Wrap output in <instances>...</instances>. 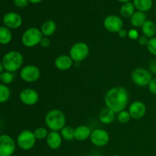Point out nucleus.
<instances>
[{
  "mask_svg": "<svg viewBox=\"0 0 156 156\" xmlns=\"http://www.w3.org/2000/svg\"><path fill=\"white\" fill-rule=\"evenodd\" d=\"M129 102V92L125 88L121 86L114 87L107 91L105 96V103L106 108L112 110L118 114L126 109Z\"/></svg>",
  "mask_w": 156,
  "mask_h": 156,
  "instance_id": "f257e3e1",
  "label": "nucleus"
},
{
  "mask_svg": "<svg viewBox=\"0 0 156 156\" xmlns=\"http://www.w3.org/2000/svg\"><path fill=\"white\" fill-rule=\"evenodd\" d=\"M45 123L46 126L51 131L59 132L66 126V117L60 110L53 109L46 114Z\"/></svg>",
  "mask_w": 156,
  "mask_h": 156,
  "instance_id": "f03ea898",
  "label": "nucleus"
},
{
  "mask_svg": "<svg viewBox=\"0 0 156 156\" xmlns=\"http://www.w3.org/2000/svg\"><path fill=\"white\" fill-rule=\"evenodd\" d=\"M2 62L5 71L15 73L22 68L24 63V56L20 52L12 50L6 53L3 56Z\"/></svg>",
  "mask_w": 156,
  "mask_h": 156,
  "instance_id": "7ed1b4c3",
  "label": "nucleus"
},
{
  "mask_svg": "<svg viewBox=\"0 0 156 156\" xmlns=\"http://www.w3.org/2000/svg\"><path fill=\"white\" fill-rule=\"evenodd\" d=\"M43 34L41 29L37 27H30L25 30L21 36V43L23 45L28 48L36 47L39 45L41 39L43 38Z\"/></svg>",
  "mask_w": 156,
  "mask_h": 156,
  "instance_id": "20e7f679",
  "label": "nucleus"
},
{
  "mask_svg": "<svg viewBox=\"0 0 156 156\" xmlns=\"http://www.w3.org/2000/svg\"><path fill=\"white\" fill-rule=\"evenodd\" d=\"M90 53L89 47L85 42H77L69 50V56L74 62H80L85 60Z\"/></svg>",
  "mask_w": 156,
  "mask_h": 156,
  "instance_id": "39448f33",
  "label": "nucleus"
},
{
  "mask_svg": "<svg viewBox=\"0 0 156 156\" xmlns=\"http://www.w3.org/2000/svg\"><path fill=\"white\" fill-rule=\"evenodd\" d=\"M36 140L34 132L25 129L18 134L16 142L20 149L24 151H28L35 146Z\"/></svg>",
  "mask_w": 156,
  "mask_h": 156,
  "instance_id": "423d86ee",
  "label": "nucleus"
},
{
  "mask_svg": "<svg viewBox=\"0 0 156 156\" xmlns=\"http://www.w3.org/2000/svg\"><path fill=\"white\" fill-rule=\"evenodd\" d=\"M152 79V73L144 68H136L131 73V79L137 86H148Z\"/></svg>",
  "mask_w": 156,
  "mask_h": 156,
  "instance_id": "0eeeda50",
  "label": "nucleus"
},
{
  "mask_svg": "<svg viewBox=\"0 0 156 156\" xmlns=\"http://www.w3.org/2000/svg\"><path fill=\"white\" fill-rule=\"evenodd\" d=\"M20 77L24 82L32 83L35 82L41 77V71L34 65H26L21 69Z\"/></svg>",
  "mask_w": 156,
  "mask_h": 156,
  "instance_id": "6e6552de",
  "label": "nucleus"
},
{
  "mask_svg": "<svg viewBox=\"0 0 156 156\" xmlns=\"http://www.w3.org/2000/svg\"><path fill=\"white\" fill-rule=\"evenodd\" d=\"M15 149L16 144L12 136L7 134L0 136V156H12Z\"/></svg>",
  "mask_w": 156,
  "mask_h": 156,
  "instance_id": "1a4fd4ad",
  "label": "nucleus"
},
{
  "mask_svg": "<svg viewBox=\"0 0 156 156\" xmlns=\"http://www.w3.org/2000/svg\"><path fill=\"white\" fill-rule=\"evenodd\" d=\"M90 141L97 147H104L110 142V135L107 130L104 129H96L91 131Z\"/></svg>",
  "mask_w": 156,
  "mask_h": 156,
  "instance_id": "9d476101",
  "label": "nucleus"
},
{
  "mask_svg": "<svg viewBox=\"0 0 156 156\" xmlns=\"http://www.w3.org/2000/svg\"><path fill=\"white\" fill-rule=\"evenodd\" d=\"M104 27L111 33H118L123 28V21L117 15H111L107 16L104 20Z\"/></svg>",
  "mask_w": 156,
  "mask_h": 156,
  "instance_id": "9b49d317",
  "label": "nucleus"
},
{
  "mask_svg": "<svg viewBox=\"0 0 156 156\" xmlns=\"http://www.w3.org/2000/svg\"><path fill=\"white\" fill-rule=\"evenodd\" d=\"M19 98L21 103L27 106L35 105L39 101V94L34 88H24L20 92Z\"/></svg>",
  "mask_w": 156,
  "mask_h": 156,
  "instance_id": "f8f14e48",
  "label": "nucleus"
},
{
  "mask_svg": "<svg viewBox=\"0 0 156 156\" xmlns=\"http://www.w3.org/2000/svg\"><path fill=\"white\" fill-rule=\"evenodd\" d=\"M131 118L134 120H140L143 118L146 114V106L143 101H136L131 103L128 109Z\"/></svg>",
  "mask_w": 156,
  "mask_h": 156,
  "instance_id": "ddd939ff",
  "label": "nucleus"
},
{
  "mask_svg": "<svg viewBox=\"0 0 156 156\" xmlns=\"http://www.w3.org/2000/svg\"><path fill=\"white\" fill-rule=\"evenodd\" d=\"M22 18L16 12H9L3 17L5 26L9 29H17L22 24Z\"/></svg>",
  "mask_w": 156,
  "mask_h": 156,
  "instance_id": "4468645a",
  "label": "nucleus"
},
{
  "mask_svg": "<svg viewBox=\"0 0 156 156\" xmlns=\"http://www.w3.org/2000/svg\"><path fill=\"white\" fill-rule=\"evenodd\" d=\"M47 145L50 149L53 150L58 149L61 146L62 143V138L61 134L57 131H51L49 133L47 139H46Z\"/></svg>",
  "mask_w": 156,
  "mask_h": 156,
  "instance_id": "2eb2a0df",
  "label": "nucleus"
},
{
  "mask_svg": "<svg viewBox=\"0 0 156 156\" xmlns=\"http://www.w3.org/2000/svg\"><path fill=\"white\" fill-rule=\"evenodd\" d=\"M74 61L72 59L69 55H60L55 59L54 65L57 69L66 71L72 68Z\"/></svg>",
  "mask_w": 156,
  "mask_h": 156,
  "instance_id": "dca6fc26",
  "label": "nucleus"
},
{
  "mask_svg": "<svg viewBox=\"0 0 156 156\" xmlns=\"http://www.w3.org/2000/svg\"><path fill=\"white\" fill-rule=\"evenodd\" d=\"M91 131L88 126L80 125L75 129V140L83 142L90 138Z\"/></svg>",
  "mask_w": 156,
  "mask_h": 156,
  "instance_id": "f3484780",
  "label": "nucleus"
},
{
  "mask_svg": "<svg viewBox=\"0 0 156 156\" xmlns=\"http://www.w3.org/2000/svg\"><path fill=\"white\" fill-rule=\"evenodd\" d=\"M98 117L100 122L103 124H111L115 120L116 113H114L112 110L109 109V108H105L101 111Z\"/></svg>",
  "mask_w": 156,
  "mask_h": 156,
  "instance_id": "a211bd4d",
  "label": "nucleus"
},
{
  "mask_svg": "<svg viewBox=\"0 0 156 156\" xmlns=\"http://www.w3.org/2000/svg\"><path fill=\"white\" fill-rule=\"evenodd\" d=\"M56 30V24L52 20L44 21L42 24L41 27V31L42 33L43 36L50 37L53 36Z\"/></svg>",
  "mask_w": 156,
  "mask_h": 156,
  "instance_id": "6ab92c4d",
  "label": "nucleus"
},
{
  "mask_svg": "<svg viewBox=\"0 0 156 156\" xmlns=\"http://www.w3.org/2000/svg\"><path fill=\"white\" fill-rule=\"evenodd\" d=\"M146 21H147V16L146 13L140 12V11L134 12V14L130 18V23L134 27H142V26Z\"/></svg>",
  "mask_w": 156,
  "mask_h": 156,
  "instance_id": "aec40b11",
  "label": "nucleus"
},
{
  "mask_svg": "<svg viewBox=\"0 0 156 156\" xmlns=\"http://www.w3.org/2000/svg\"><path fill=\"white\" fill-rule=\"evenodd\" d=\"M142 32L144 36L148 38H152L156 34V24L154 21L147 20L142 26Z\"/></svg>",
  "mask_w": 156,
  "mask_h": 156,
  "instance_id": "412c9836",
  "label": "nucleus"
},
{
  "mask_svg": "<svg viewBox=\"0 0 156 156\" xmlns=\"http://www.w3.org/2000/svg\"><path fill=\"white\" fill-rule=\"evenodd\" d=\"M12 33L9 28L5 26L0 27V44L7 45L12 41Z\"/></svg>",
  "mask_w": 156,
  "mask_h": 156,
  "instance_id": "4be33fe9",
  "label": "nucleus"
},
{
  "mask_svg": "<svg viewBox=\"0 0 156 156\" xmlns=\"http://www.w3.org/2000/svg\"><path fill=\"white\" fill-rule=\"evenodd\" d=\"M133 5L138 11L146 12L152 9L153 2L152 0H133Z\"/></svg>",
  "mask_w": 156,
  "mask_h": 156,
  "instance_id": "5701e85b",
  "label": "nucleus"
},
{
  "mask_svg": "<svg viewBox=\"0 0 156 156\" xmlns=\"http://www.w3.org/2000/svg\"><path fill=\"white\" fill-rule=\"evenodd\" d=\"M134 12H135V6H134L133 3L130 2L123 3L120 8V15L123 18H130Z\"/></svg>",
  "mask_w": 156,
  "mask_h": 156,
  "instance_id": "b1692460",
  "label": "nucleus"
},
{
  "mask_svg": "<svg viewBox=\"0 0 156 156\" xmlns=\"http://www.w3.org/2000/svg\"><path fill=\"white\" fill-rule=\"evenodd\" d=\"M61 136L66 141H72L75 139V129L70 126H66L60 130Z\"/></svg>",
  "mask_w": 156,
  "mask_h": 156,
  "instance_id": "393cba45",
  "label": "nucleus"
},
{
  "mask_svg": "<svg viewBox=\"0 0 156 156\" xmlns=\"http://www.w3.org/2000/svg\"><path fill=\"white\" fill-rule=\"evenodd\" d=\"M11 91L9 87L4 84L0 83V103H5L10 98Z\"/></svg>",
  "mask_w": 156,
  "mask_h": 156,
  "instance_id": "a878e982",
  "label": "nucleus"
},
{
  "mask_svg": "<svg viewBox=\"0 0 156 156\" xmlns=\"http://www.w3.org/2000/svg\"><path fill=\"white\" fill-rule=\"evenodd\" d=\"M14 81V75L12 73L8 71H3L0 74V82L4 85H9Z\"/></svg>",
  "mask_w": 156,
  "mask_h": 156,
  "instance_id": "bb28decb",
  "label": "nucleus"
},
{
  "mask_svg": "<svg viewBox=\"0 0 156 156\" xmlns=\"http://www.w3.org/2000/svg\"><path fill=\"white\" fill-rule=\"evenodd\" d=\"M34 134L37 140H46L48 136V129L45 127H38L34 131Z\"/></svg>",
  "mask_w": 156,
  "mask_h": 156,
  "instance_id": "cd10ccee",
  "label": "nucleus"
},
{
  "mask_svg": "<svg viewBox=\"0 0 156 156\" xmlns=\"http://www.w3.org/2000/svg\"><path fill=\"white\" fill-rule=\"evenodd\" d=\"M117 120L119 121V123H127L130 120L131 116L129 114V111H126V110H123V111H120L117 114Z\"/></svg>",
  "mask_w": 156,
  "mask_h": 156,
  "instance_id": "c85d7f7f",
  "label": "nucleus"
},
{
  "mask_svg": "<svg viewBox=\"0 0 156 156\" xmlns=\"http://www.w3.org/2000/svg\"><path fill=\"white\" fill-rule=\"evenodd\" d=\"M147 49L149 50V53L151 54H152L153 56H156V37H154L150 38L149 41V43L147 44Z\"/></svg>",
  "mask_w": 156,
  "mask_h": 156,
  "instance_id": "c756f323",
  "label": "nucleus"
},
{
  "mask_svg": "<svg viewBox=\"0 0 156 156\" xmlns=\"http://www.w3.org/2000/svg\"><path fill=\"white\" fill-rule=\"evenodd\" d=\"M128 37L129 39L133 40V41H135V40H138L139 37H140V34H139V31L136 30V29L132 28L129 30H128Z\"/></svg>",
  "mask_w": 156,
  "mask_h": 156,
  "instance_id": "7c9ffc66",
  "label": "nucleus"
},
{
  "mask_svg": "<svg viewBox=\"0 0 156 156\" xmlns=\"http://www.w3.org/2000/svg\"><path fill=\"white\" fill-rule=\"evenodd\" d=\"M148 87H149V91L152 94H155L156 95V79H152Z\"/></svg>",
  "mask_w": 156,
  "mask_h": 156,
  "instance_id": "2f4dec72",
  "label": "nucleus"
},
{
  "mask_svg": "<svg viewBox=\"0 0 156 156\" xmlns=\"http://www.w3.org/2000/svg\"><path fill=\"white\" fill-rule=\"evenodd\" d=\"M39 45H41V47H42L43 48H47V47H49L50 46V38L47 37H43Z\"/></svg>",
  "mask_w": 156,
  "mask_h": 156,
  "instance_id": "473e14b6",
  "label": "nucleus"
},
{
  "mask_svg": "<svg viewBox=\"0 0 156 156\" xmlns=\"http://www.w3.org/2000/svg\"><path fill=\"white\" fill-rule=\"evenodd\" d=\"M28 0H14V3L18 8H24L28 5Z\"/></svg>",
  "mask_w": 156,
  "mask_h": 156,
  "instance_id": "72a5a7b5",
  "label": "nucleus"
},
{
  "mask_svg": "<svg viewBox=\"0 0 156 156\" xmlns=\"http://www.w3.org/2000/svg\"><path fill=\"white\" fill-rule=\"evenodd\" d=\"M149 38H148L147 37L144 36V35H142L139 37L138 39V43L141 46H147L148 43H149Z\"/></svg>",
  "mask_w": 156,
  "mask_h": 156,
  "instance_id": "f704fd0d",
  "label": "nucleus"
},
{
  "mask_svg": "<svg viewBox=\"0 0 156 156\" xmlns=\"http://www.w3.org/2000/svg\"><path fill=\"white\" fill-rule=\"evenodd\" d=\"M149 69H150V73L156 74V59H154L152 62L149 63Z\"/></svg>",
  "mask_w": 156,
  "mask_h": 156,
  "instance_id": "c9c22d12",
  "label": "nucleus"
},
{
  "mask_svg": "<svg viewBox=\"0 0 156 156\" xmlns=\"http://www.w3.org/2000/svg\"><path fill=\"white\" fill-rule=\"evenodd\" d=\"M117 34H118V36L121 38H125L128 36V31L124 28H122Z\"/></svg>",
  "mask_w": 156,
  "mask_h": 156,
  "instance_id": "e433bc0d",
  "label": "nucleus"
},
{
  "mask_svg": "<svg viewBox=\"0 0 156 156\" xmlns=\"http://www.w3.org/2000/svg\"><path fill=\"white\" fill-rule=\"evenodd\" d=\"M30 2L33 3V4H37V3H40L41 2H42L43 0H28Z\"/></svg>",
  "mask_w": 156,
  "mask_h": 156,
  "instance_id": "4c0bfd02",
  "label": "nucleus"
},
{
  "mask_svg": "<svg viewBox=\"0 0 156 156\" xmlns=\"http://www.w3.org/2000/svg\"><path fill=\"white\" fill-rule=\"evenodd\" d=\"M3 70H4V66H3L2 62V61L0 60V74H1V73H2Z\"/></svg>",
  "mask_w": 156,
  "mask_h": 156,
  "instance_id": "58836bf2",
  "label": "nucleus"
},
{
  "mask_svg": "<svg viewBox=\"0 0 156 156\" xmlns=\"http://www.w3.org/2000/svg\"><path fill=\"white\" fill-rule=\"evenodd\" d=\"M117 1H119L120 2H123V3H126V2H129L130 0H117Z\"/></svg>",
  "mask_w": 156,
  "mask_h": 156,
  "instance_id": "ea45409f",
  "label": "nucleus"
},
{
  "mask_svg": "<svg viewBox=\"0 0 156 156\" xmlns=\"http://www.w3.org/2000/svg\"><path fill=\"white\" fill-rule=\"evenodd\" d=\"M112 156H120L119 155H112Z\"/></svg>",
  "mask_w": 156,
  "mask_h": 156,
  "instance_id": "a19ab883",
  "label": "nucleus"
},
{
  "mask_svg": "<svg viewBox=\"0 0 156 156\" xmlns=\"http://www.w3.org/2000/svg\"><path fill=\"white\" fill-rule=\"evenodd\" d=\"M0 117H1V115H0Z\"/></svg>",
  "mask_w": 156,
  "mask_h": 156,
  "instance_id": "79ce46f5",
  "label": "nucleus"
},
{
  "mask_svg": "<svg viewBox=\"0 0 156 156\" xmlns=\"http://www.w3.org/2000/svg\"><path fill=\"white\" fill-rule=\"evenodd\" d=\"M0 136H1V135H0Z\"/></svg>",
  "mask_w": 156,
  "mask_h": 156,
  "instance_id": "37998d69",
  "label": "nucleus"
}]
</instances>
